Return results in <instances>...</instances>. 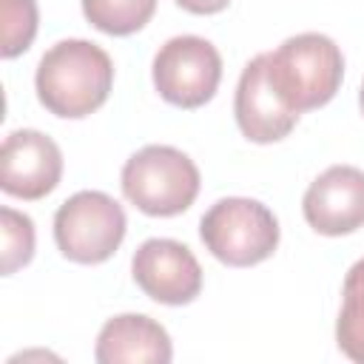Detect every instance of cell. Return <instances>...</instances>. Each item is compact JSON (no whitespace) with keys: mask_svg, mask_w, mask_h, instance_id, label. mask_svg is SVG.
I'll list each match as a JSON object with an SVG mask.
<instances>
[{"mask_svg":"<svg viewBox=\"0 0 364 364\" xmlns=\"http://www.w3.org/2000/svg\"><path fill=\"white\" fill-rule=\"evenodd\" d=\"M131 273L145 296L171 307L191 304L202 290V267L176 239H145L131 259Z\"/></svg>","mask_w":364,"mask_h":364,"instance_id":"52a82bcc","label":"cell"},{"mask_svg":"<svg viewBox=\"0 0 364 364\" xmlns=\"http://www.w3.org/2000/svg\"><path fill=\"white\" fill-rule=\"evenodd\" d=\"M0 270L11 276L34 256V222L14 208H0Z\"/></svg>","mask_w":364,"mask_h":364,"instance_id":"5bb4252c","label":"cell"},{"mask_svg":"<svg viewBox=\"0 0 364 364\" xmlns=\"http://www.w3.org/2000/svg\"><path fill=\"white\" fill-rule=\"evenodd\" d=\"M114 63L105 48L91 40H60L37 63V100L54 117L82 119L94 114L111 94Z\"/></svg>","mask_w":364,"mask_h":364,"instance_id":"6da1fadb","label":"cell"},{"mask_svg":"<svg viewBox=\"0 0 364 364\" xmlns=\"http://www.w3.org/2000/svg\"><path fill=\"white\" fill-rule=\"evenodd\" d=\"M202 245L230 267H250L279 247V222L267 205L247 196H228L208 208L199 222Z\"/></svg>","mask_w":364,"mask_h":364,"instance_id":"277c9868","label":"cell"},{"mask_svg":"<svg viewBox=\"0 0 364 364\" xmlns=\"http://www.w3.org/2000/svg\"><path fill=\"white\" fill-rule=\"evenodd\" d=\"M233 114L239 131L259 145L279 142L296 128L299 114L284 105V100L279 97V91L267 77V51L256 54L242 68L233 97Z\"/></svg>","mask_w":364,"mask_h":364,"instance_id":"30bf717a","label":"cell"},{"mask_svg":"<svg viewBox=\"0 0 364 364\" xmlns=\"http://www.w3.org/2000/svg\"><path fill=\"white\" fill-rule=\"evenodd\" d=\"M154 88L176 108H199L213 100L222 80V57L216 46L196 34L171 37L159 46L154 65Z\"/></svg>","mask_w":364,"mask_h":364,"instance_id":"8992f818","label":"cell"},{"mask_svg":"<svg viewBox=\"0 0 364 364\" xmlns=\"http://www.w3.org/2000/svg\"><path fill=\"white\" fill-rule=\"evenodd\" d=\"M341 296L344 299L336 321V341L347 358L364 364V259H358L347 270Z\"/></svg>","mask_w":364,"mask_h":364,"instance_id":"7c38bea8","label":"cell"},{"mask_svg":"<svg viewBox=\"0 0 364 364\" xmlns=\"http://www.w3.org/2000/svg\"><path fill=\"white\" fill-rule=\"evenodd\" d=\"M125 230L122 205L102 191H77L54 213V242L77 264L108 262L122 245Z\"/></svg>","mask_w":364,"mask_h":364,"instance_id":"5b68a950","label":"cell"},{"mask_svg":"<svg viewBox=\"0 0 364 364\" xmlns=\"http://www.w3.org/2000/svg\"><path fill=\"white\" fill-rule=\"evenodd\" d=\"M267 77L284 105L304 114L336 97L344 77V57L327 34L304 31L267 51Z\"/></svg>","mask_w":364,"mask_h":364,"instance_id":"7a4b0ae2","label":"cell"},{"mask_svg":"<svg viewBox=\"0 0 364 364\" xmlns=\"http://www.w3.org/2000/svg\"><path fill=\"white\" fill-rule=\"evenodd\" d=\"M228 3L230 0H176V6L191 14H216V11L228 9Z\"/></svg>","mask_w":364,"mask_h":364,"instance_id":"2e32d148","label":"cell"},{"mask_svg":"<svg viewBox=\"0 0 364 364\" xmlns=\"http://www.w3.org/2000/svg\"><path fill=\"white\" fill-rule=\"evenodd\" d=\"M125 199L148 216H176L199 193V168L173 145H145L122 165Z\"/></svg>","mask_w":364,"mask_h":364,"instance_id":"3957f363","label":"cell"},{"mask_svg":"<svg viewBox=\"0 0 364 364\" xmlns=\"http://www.w3.org/2000/svg\"><path fill=\"white\" fill-rule=\"evenodd\" d=\"M301 210L321 236H347L364 225V171L330 165L304 191Z\"/></svg>","mask_w":364,"mask_h":364,"instance_id":"9c48e42d","label":"cell"},{"mask_svg":"<svg viewBox=\"0 0 364 364\" xmlns=\"http://www.w3.org/2000/svg\"><path fill=\"white\" fill-rule=\"evenodd\" d=\"M94 358L100 364H168L173 347L159 321L142 313H122L102 324Z\"/></svg>","mask_w":364,"mask_h":364,"instance_id":"8fae6325","label":"cell"},{"mask_svg":"<svg viewBox=\"0 0 364 364\" xmlns=\"http://www.w3.org/2000/svg\"><path fill=\"white\" fill-rule=\"evenodd\" d=\"M37 34L34 0H0V54L6 60L23 54Z\"/></svg>","mask_w":364,"mask_h":364,"instance_id":"9a60e30c","label":"cell"},{"mask_svg":"<svg viewBox=\"0 0 364 364\" xmlns=\"http://www.w3.org/2000/svg\"><path fill=\"white\" fill-rule=\"evenodd\" d=\"M156 11V0H82L85 20L111 37L139 31Z\"/></svg>","mask_w":364,"mask_h":364,"instance_id":"4fadbf2b","label":"cell"},{"mask_svg":"<svg viewBox=\"0 0 364 364\" xmlns=\"http://www.w3.org/2000/svg\"><path fill=\"white\" fill-rule=\"evenodd\" d=\"M63 151L34 128L11 131L0 145V188L17 199H43L60 185Z\"/></svg>","mask_w":364,"mask_h":364,"instance_id":"ba28073f","label":"cell"},{"mask_svg":"<svg viewBox=\"0 0 364 364\" xmlns=\"http://www.w3.org/2000/svg\"><path fill=\"white\" fill-rule=\"evenodd\" d=\"M358 105H361V114H364V82H361V91H358Z\"/></svg>","mask_w":364,"mask_h":364,"instance_id":"e0dca14e","label":"cell"}]
</instances>
